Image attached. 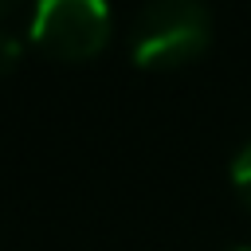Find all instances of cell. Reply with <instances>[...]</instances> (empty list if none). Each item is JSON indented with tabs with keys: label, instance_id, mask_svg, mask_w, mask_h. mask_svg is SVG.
Instances as JSON below:
<instances>
[{
	"label": "cell",
	"instance_id": "1",
	"mask_svg": "<svg viewBox=\"0 0 251 251\" xmlns=\"http://www.w3.org/2000/svg\"><path fill=\"white\" fill-rule=\"evenodd\" d=\"M212 43L204 0H149L129 27V55L145 71H173L200 59Z\"/></svg>",
	"mask_w": 251,
	"mask_h": 251
},
{
	"label": "cell",
	"instance_id": "2",
	"mask_svg": "<svg viewBox=\"0 0 251 251\" xmlns=\"http://www.w3.org/2000/svg\"><path fill=\"white\" fill-rule=\"evenodd\" d=\"M114 16L106 0H35L27 35L39 51L63 63L94 59L110 39Z\"/></svg>",
	"mask_w": 251,
	"mask_h": 251
},
{
	"label": "cell",
	"instance_id": "3",
	"mask_svg": "<svg viewBox=\"0 0 251 251\" xmlns=\"http://www.w3.org/2000/svg\"><path fill=\"white\" fill-rule=\"evenodd\" d=\"M227 176H231V188H235V196H239V200H243V208L251 212V137H247V141L235 149Z\"/></svg>",
	"mask_w": 251,
	"mask_h": 251
},
{
	"label": "cell",
	"instance_id": "4",
	"mask_svg": "<svg viewBox=\"0 0 251 251\" xmlns=\"http://www.w3.org/2000/svg\"><path fill=\"white\" fill-rule=\"evenodd\" d=\"M20 59H24V43H20V35L8 31V27H0V78L12 75V71L20 67Z\"/></svg>",
	"mask_w": 251,
	"mask_h": 251
},
{
	"label": "cell",
	"instance_id": "5",
	"mask_svg": "<svg viewBox=\"0 0 251 251\" xmlns=\"http://www.w3.org/2000/svg\"><path fill=\"white\" fill-rule=\"evenodd\" d=\"M27 0H0V20H8V16H16L20 8H24Z\"/></svg>",
	"mask_w": 251,
	"mask_h": 251
},
{
	"label": "cell",
	"instance_id": "6",
	"mask_svg": "<svg viewBox=\"0 0 251 251\" xmlns=\"http://www.w3.org/2000/svg\"><path fill=\"white\" fill-rule=\"evenodd\" d=\"M235 251H251V247H235Z\"/></svg>",
	"mask_w": 251,
	"mask_h": 251
}]
</instances>
